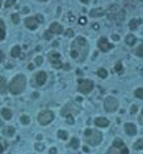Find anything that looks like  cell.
Instances as JSON below:
<instances>
[{
    "mask_svg": "<svg viewBox=\"0 0 143 154\" xmlns=\"http://www.w3.org/2000/svg\"><path fill=\"white\" fill-rule=\"evenodd\" d=\"M88 50H89V46H88V42L84 37H76L75 41L71 45V57L76 61L84 62L85 58L88 56Z\"/></svg>",
    "mask_w": 143,
    "mask_h": 154,
    "instance_id": "cell-1",
    "label": "cell"
},
{
    "mask_svg": "<svg viewBox=\"0 0 143 154\" xmlns=\"http://www.w3.org/2000/svg\"><path fill=\"white\" fill-rule=\"evenodd\" d=\"M25 87H27V78L22 74L16 75V77L11 80V83L8 84V90L12 95H19V94H21L22 91L25 90Z\"/></svg>",
    "mask_w": 143,
    "mask_h": 154,
    "instance_id": "cell-2",
    "label": "cell"
},
{
    "mask_svg": "<svg viewBox=\"0 0 143 154\" xmlns=\"http://www.w3.org/2000/svg\"><path fill=\"white\" fill-rule=\"evenodd\" d=\"M84 141L91 146H96L103 141V134L97 129H87L84 132Z\"/></svg>",
    "mask_w": 143,
    "mask_h": 154,
    "instance_id": "cell-3",
    "label": "cell"
},
{
    "mask_svg": "<svg viewBox=\"0 0 143 154\" xmlns=\"http://www.w3.org/2000/svg\"><path fill=\"white\" fill-rule=\"evenodd\" d=\"M106 154H129V149L126 148L125 142L121 138H116L113 141V145L106 151Z\"/></svg>",
    "mask_w": 143,
    "mask_h": 154,
    "instance_id": "cell-4",
    "label": "cell"
},
{
    "mask_svg": "<svg viewBox=\"0 0 143 154\" xmlns=\"http://www.w3.org/2000/svg\"><path fill=\"white\" fill-rule=\"evenodd\" d=\"M108 17L110 20L117 21V23H121L122 20L125 19V11L119 6L113 4V6H110L108 9Z\"/></svg>",
    "mask_w": 143,
    "mask_h": 154,
    "instance_id": "cell-5",
    "label": "cell"
},
{
    "mask_svg": "<svg viewBox=\"0 0 143 154\" xmlns=\"http://www.w3.org/2000/svg\"><path fill=\"white\" fill-rule=\"evenodd\" d=\"M54 112L53 111H49V109H45V111H41L37 116V120L41 125H47L50 124L51 121L54 120Z\"/></svg>",
    "mask_w": 143,
    "mask_h": 154,
    "instance_id": "cell-6",
    "label": "cell"
},
{
    "mask_svg": "<svg viewBox=\"0 0 143 154\" xmlns=\"http://www.w3.org/2000/svg\"><path fill=\"white\" fill-rule=\"evenodd\" d=\"M95 87V83L89 79H79L77 82V90L82 94H89Z\"/></svg>",
    "mask_w": 143,
    "mask_h": 154,
    "instance_id": "cell-7",
    "label": "cell"
},
{
    "mask_svg": "<svg viewBox=\"0 0 143 154\" xmlns=\"http://www.w3.org/2000/svg\"><path fill=\"white\" fill-rule=\"evenodd\" d=\"M104 107L106 112H116L118 109V100L113 96H108L104 101Z\"/></svg>",
    "mask_w": 143,
    "mask_h": 154,
    "instance_id": "cell-8",
    "label": "cell"
},
{
    "mask_svg": "<svg viewBox=\"0 0 143 154\" xmlns=\"http://www.w3.org/2000/svg\"><path fill=\"white\" fill-rule=\"evenodd\" d=\"M80 112V107L77 105V104H75V103H68V104H66L64 105V108L62 109V116H70V115H74V113H79Z\"/></svg>",
    "mask_w": 143,
    "mask_h": 154,
    "instance_id": "cell-9",
    "label": "cell"
},
{
    "mask_svg": "<svg viewBox=\"0 0 143 154\" xmlns=\"http://www.w3.org/2000/svg\"><path fill=\"white\" fill-rule=\"evenodd\" d=\"M49 61H50V63L53 65V67H55V69H62L63 67V65H62L61 62V54L58 53V51H50L49 53Z\"/></svg>",
    "mask_w": 143,
    "mask_h": 154,
    "instance_id": "cell-10",
    "label": "cell"
},
{
    "mask_svg": "<svg viewBox=\"0 0 143 154\" xmlns=\"http://www.w3.org/2000/svg\"><path fill=\"white\" fill-rule=\"evenodd\" d=\"M97 48L100 49L103 53H106V51H109L110 49H113V45H112L105 37H101L97 42Z\"/></svg>",
    "mask_w": 143,
    "mask_h": 154,
    "instance_id": "cell-11",
    "label": "cell"
},
{
    "mask_svg": "<svg viewBox=\"0 0 143 154\" xmlns=\"http://www.w3.org/2000/svg\"><path fill=\"white\" fill-rule=\"evenodd\" d=\"M47 79V74L45 71H38L37 74L34 75V83L36 86H43Z\"/></svg>",
    "mask_w": 143,
    "mask_h": 154,
    "instance_id": "cell-12",
    "label": "cell"
},
{
    "mask_svg": "<svg viewBox=\"0 0 143 154\" xmlns=\"http://www.w3.org/2000/svg\"><path fill=\"white\" fill-rule=\"evenodd\" d=\"M38 24H40V23L37 21L36 17H27V19H25V27H27L28 29H30V30L37 29Z\"/></svg>",
    "mask_w": 143,
    "mask_h": 154,
    "instance_id": "cell-13",
    "label": "cell"
},
{
    "mask_svg": "<svg viewBox=\"0 0 143 154\" xmlns=\"http://www.w3.org/2000/svg\"><path fill=\"white\" fill-rule=\"evenodd\" d=\"M50 30L53 34H61V33H63L64 30H63V27H62L59 23H53V24L50 25Z\"/></svg>",
    "mask_w": 143,
    "mask_h": 154,
    "instance_id": "cell-14",
    "label": "cell"
},
{
    "mask_svg": "<svg viewBox=\"0 0 143 154\" xmlns=\"http://www.w3.org/2000/svg\"><path fill=\"white\" fill-rule=\"evenodd\" d=\"M123 128H125V132H126L129 136H135L137 134V127H135L133 122H126Z\"/></svg>",
    "mask_w": 143,
    "mask_h": 154,
    "instance_id": "cell-15",
    "label": "cell"
},
{
    "mask_svg": "<svg viewBox=\"0 0 143 154\" xmlns=\"http://www.w3.org/2000/svg\"><path fill=\"white\" fill-rule=\"evenodd\" d=\"M95 124H96V127L106 128V127H109V120L105 119V117H97L95 120Z\"/></svg>",
    "mask_w": 143,
    "mask_h": 154,
    "instance_id": "cell-16",
    "label": "cell"
},
{
    "mask_svg": "<svg viewBox=\"0 0 143 154\" xmlns=\"http://www.w3.org/2000/svg\"><path fill=\"white\" fill-rule=\"evenodd\" d=\"M89 15H91V17H101V16L105 15V12H104V9H101V8H95V9H91Z\"/></svg>",
    "mask_w": 143,
    "mask_h": 154,
    "instance_id": "cell-17",
    "label": "cell"
},
{
    "mask_svg": "<svg viewBox=\"0 0 143 154\" xmlns=\"http://www.w3.org/2000/svg\"><path fill=\"white\" fill-rule=\"evenodd\" d=\"M15 132H16V130H15L13 127H6L3 129V134L6 136V137H13Z\"/></svg>",
    "mask_w": 143,
    "mask_h": 154,
    "instance_id": "cell-18",
    "label": "cell"
},
{
    "mask_svg": "<svg viewBox=\"0 0 143 154\" xmlns=\"http://www.w3.org/2000/svg\"><path fill=\"white\" fill-rule=\"evenodd\" d=\"M68 148L79 149V148H80V141H79V138L72 137V138H71V141H70V143H68Z\"/></svg>",
    "mask_w": 143,
    "mask_h": 154,
    "instance_id": "cell-19",
    "label": "cell"
},
{
    "mask_svg": "<svg viewBox=\"0 0 143 154\" xmlns=\"http://www.w3.org/2000/svg\"><path fill=\"white\" fill-rule=\"evenodd\" d=\"M7 92V80L4 77L0 75V94H6Z\"/></svg>",
    "mask_w": 143,
    "mask_h": 154,
    "instance_id": "cell-20",
    "label": "cell"
},
{
    "mask_svg": "<svg viewBox=\"0 0 143 154\" xmlns=\"http://www.w3.org/2000/svg\"><path fill=\"white\" fill-rule=\"evenodd\" d=\"M1 116L4 120H11L12 119V111L8 108H3L1 109Z\"/></svg>",
    "mask_w": 143,
    "mask_h": 154,
    "instance_id": "cell-21",
    "label": "cell"
},
{
    "mask_svg": "<svg viewBox=\"0 0 143 154\" xmlns=\"http://www.w3.org/2000/svg\"><path fill=\"white\" fill-rule=\"evenodd\" d=\"M4 38H6V24L0 19V41H3Z\"/></svg>",
    "mask_w": 143,
    "mask_h": 154,
    "instance_id": "cell-22",
    "label": "cell"
},
{
    "mask_svg": "<svg viewBox=\"0 0 143 154\" xmlns=\"http://www.w3.org/2000/svg\"><path fill=\"white\" fill-rule=\"evenodd\" d=\"M11 56L13 57V58H17V57H20L21 56V48L20 46H13L12 48V50H11Z\"/></svg>",
    "mask_w": 143,
    "mask_h": 154,
    "instance_id": "cell-23",
    "label": "cell"
},
{
    "mask_svg": "<svg viewBox=\"0 0 143 154\" xmlns=\"http://www.w3.org/2000/svg\"><path fill=\"white\" fill-rule=\"evenodd\" d=\"M139 24H142V20H140V19L135 20V19H134V20H131V21L129 23V28H130L131 30H135V29L138 28V25H139Z\"/></svg>",
    "mask_w": 143,
    "mask_h": 154,
    "instance_id": "cell-24",
    "label": "cell"
},
{
    "mask_svg": "<svg viewBox=\"0 0 143 154\" xmlns=\"http://www.w3.org/2000/svg\"><path fill=\"white\" fill-rule=\"evenodd\" d=\"M125 41H126V44L129 46H133L135 42H137V38H135V36L129 34V36H126V40H125Z\"/></svg>",
    "mask_w": 143,
    "mask_h": 154,
    "instance_id": "cell-25",
    "label": "cell"
},
{
    "mask_svg": "<svg viewBox=\"0 0 143 154\" xmlns=\"http://www.w3.org/2000/svg\"><path fill=\"white\" fill-rule=\"evenodd\" d=\"M134 149L135 150H142L143 149V138H139V140L134 143Z\"/></svg>",
    "mask_w": 143,
    "mask_h": 154,
    "instance_id": "cell-26",
    "label": "cell"
},
{
    "mask_svg": "<svg viewBox=\"0 0 143 154\" xmlns=\"http://www.w3.org/2000/svg\"><path fill=\"white\" fill-rule=\"evenodd\" d=\"M97 75L100 78H103V79H105V78L108 77V71H106L105 69H98L97 70Z\"/></svg>",
    "mask_w": 143,
    "mask_h": 154,
    "instance_id": "cell-27",
    "label": "cell"
},
{
    "mask_svg": "<svg viewBox=\"0 0 143 154\" xmlns=\"http://www.w3.org/2000/svg\"><path fill=\"white\" fill-rule=\"evenodd\" d=\"M58 137L61 138V140H67V138H68V133H67L66 130H58Z\"/></svg>",
    "mask_w": 143,
    "mask_h": 154,
    "instance_id": "cell-28",
    "label": "cell"
},
{
    "mask_svg": "<svg viewBox=\"0 0 143 154\" xmlns=\"http://www.w3.org/2000/svg\"><path fill=\"white\" fill-rule=\"evenodd\" d=\"M134 95L137 96L138 99H142V100H143V88H137L135 92H134Z\"/></svg>",
    "mask_w": 143,
    "mask_h": 154,
    "instance_id": "cell-29",
    "label": "cell"
},
{
    "mask_svg": "<svg viewBox=\"0 0 143 154\" xmlns=\"http://www.w3.org/2000/svg\"><path fill=\"white\" fill-rule=\"evenodd\" d=\"M135 54H137L138 57H140V58H143V44L137 48V50H135Z\"/></svg>",
    "mask_w": 143,
    "mask_h": 154,
    "instance_id": "cell-30",
    "label": "cell"
},
{
    "mask_svg": "<svg viewBox=\"0 0 143 154\" xmlns=\"http://www.w3.org/2000/svg\"><path fill=\"white\" fill-rule=\"evenodd\" d=\"M20 121H21L24 125H28L30 122V119H29V116H27V115H22L21 119H20Z\"/></svg>",
    "mask_w": 143,
    "mask_h": 154,
    "instance_id": "cell-31",
    "label": "cell"
},
{
    "mask_svg": "<svg viewBox=\"0 0 143 154\" xmlns=\"http://www.w3.org/2000/svg\"><path fill=\"white\" fill-rule=\"evenodd\" d=\"M11 19H12V23H13V24H19V23H20V17H19V15H17V13L12 15Z\"/></svg>",
    "mask_w": 143,
    "mask_h": 154,
    "instance_id": "cell-32",
    "label": "cell"
},
{
    "mask_svg": "<svg viewBox=\"0 0 143 154\" xmlns=\"http://www.w3.org/2000/svg\"><path fill=\"white\" fill-rule=\"evenodd\" d=\"M15 3H16V0H7L4 6H6V8H9V7L15 6Z\"/></svg>",
    "mask_w": 143,
    "mask_h": 154,
    "instance_id": "cell-33",
    "label": "cell"
},
{
    "mask_svg": "<svg viewBox=\"0 0 143 154\" xmlns=\"http://www.w3.org/2000/svg\"><path fill=\"white\" fill-rule=\"evenodd\" d=\"M34 62H36V65H37V66H40V65H42V62H43V58H42V57H41V56H38V57H36Z\"/></svg>",
    "mask_w": 143,
    "mask_h": 154,
    "instance_id": "cell-34",
    "label": "cell"
},
{
    "mask_svg": "<svg viewBox=\"0 0 143 154\" xmlns=\"http://www.w3.org/2000/svg\"><path fill=\"white\" fill-rule=\"evenodd\" d=\"M43 37H45V40H51V37H53V33H51L50 30H46L45 34H43Z\"/></svg>",
    "mask_w": 143,
    "mask_h": 154,
    "instance_id": "cell-35",
    "label": "cell"
},
{
    "mask_svg": "<svg viewBox=\"0 0 143 154\" xmlns=\"http://www.w3.org/2000/svg\"><path fill=\"white\" fill-rule=\"evenodd\" d=\"M34 148H36V150H38V151H42L43 149H45V145H42V143H36L34 145Z\"/></svg>",
    "mask_w": 143,
    "mask_h": 154,
    "instance_id": "cell-36",
    "label": "cell"
},
{
    "mask_svg": "<svg viewBox=\"0 0 143 154\" xmlns=\"http://www.w3.org/2000/svg\"><path fill=\"white\" fill-rule=\"evenodd\" d=\"M64 36H66V37H74V30H72V29H67L66 32H64Z\"/></svg>",
    "mask_w": 143,
    "mask_h": 154,
    "instance_id": "cell-37",
    "label": "cell"
},
{
    "mask_svg": "<svg viewBox=\"0 0 143 154\" xmlns=\"http://www.w3.org/2000/svg\"><path fill=\"white\" fill-rule=\"evenodd\" d=\"M114 70H116V71H118V72H122V63H121V62H118V63L116 65Z\"/></svg>",
    "mask_w": 143,
    "mask_h": 154,
    "instance_id": "cell-38",
    "label": "cell"
},
{
    "mask_svg": "<svg viewBox=\"0 0 143 154\" xmlns=\"http://www.w3.org/2000/svg\"><path fill=\"white\" fill-rule=\"evenodd\" d=\"M77 21H79V24H80V25H85V24H87V19H85L84 16L80 17V19L77 20Z\"/></svg>",
    "mask_w": 143,
    "mask_h": 154,
    "instance_id": "cell-39",
    "label": "cell"
},
{
    "mask_svg": "<svg viewBox=\"0 0 143 154\" xmlns=\"http://www.w3.org/2000/svg\"><path fill=\"white\" fill-rule=\"evenodd\" d=\"M137 111H138V107L137 105H131V108H130V113L134 115V113H137Z\"/></svg>",
    "mask_w": 143,
    "mask_h": 154,
    "instance_id": "cell-40",
    "label": "cell"
},
{
    "mask_svg": "<svg viewBox=\"0 0 143 154\" xmlns=\"http://www.w3.org/2000/svg\"><path fill=\"white\" fill-rule=\"evenodd\" d=\"M67 122H68V124H74V122H75V120H74V117H72L71 116V115H70V116H67Z\"/></svg>",
    "mask_w": 143,
    "mask_h": 154,
    "instance_id": "cell-41",
    "label": "cell"
},
{
    "mask_svg": "<svg viewBox=\"0 0 143 154\" xmlns=\"http://www.w3.org/2000/svg\"><path fill=\"white\" fill-rule=\"evenodd\" d=\"M4 150H6V143H3L1 141H0V154L4 153Z\"/></svg>",
    "mask_w": 143,
    "mask_h": 154,
    "instance_id": "cell-42",
    "label": "cell"
},
{
    "mask_svg": "<svg viewBox=\"0 0 143 154\" xmlns=\"http://www.w3.org/2000/svg\"><path fill=\"white\" fill-rule=\"evenodd\" d=\"M36 19H37L38 23H43V17L41 16V15H37V16H36Z\"/></svg>",
    "mask_w": 143,
    "mask_h": 154,
    "instance_id": "cell-43",
    "label": "cell"
},
{
    "mask_svg": "<svg viewBox=\"0 0 143 154\" xmlns=\"http://www.w3.org/2000/svg\"><path fill=\"white\" fill-rule=\"evenodd\" d=\"M4 59H6V56H4V53L1 50H0V62H3Z\"/></svg>",
    "mask_w": 143,
    "mask_h": 154,
    "instance_id": "cell-44",
    "label": "cell"
},
{
    "mask_svg": "<svg viewBox=\"0 0 143 154\" xmlns=\"http://www.w3.org/2000/svg\"><path fill=\"white\" fill-rule=\"evenodd\" d=\"M139 124L143 125V109H142V112H140V116H139Z\"/></svg>",
    "mask_w": 143,
    "mask_h": 154,
    "instance_id": "cell-45",
    "label": "cell"
},
{
    "mask_svg": "<svg viewBox=\"0 0 143 154\" xmlns=\"http://www.w3.org/2000/svg\"><path fill=\"white\" fill-rule=\"evenodd\" d=\"M112 38H113L114 41H118L119 40V36L118 34H113V36H112Z\"/></svg>",
    "mask_w": 143,
    "mask_h": 154,
    "instance_id": "cell-46",
    "label": "cell"
},
{
    "mask_svg": "<svg viewBox=\"0 0 143 154\" xmlns=\"http://www.w3.org/2000/svg\"><path fill=\"white\" fill-rule=\"evenodd\" d=\"M49 153H50V154H57V149H55V148H51Z\"/></svg>",
    "mask_w": 143,
    "mask_h": 154,
    "instance_id": "cell-47",
    "label": "cell"
},
{
    "mask_svg": "<svg viewBox=\"0 0 143 154\" xmlns=\"http://www.w3.org/2000/svg\"><path fill=\"white\" fill-rule=\"evenodd\" d=\"M22 12H24V13H28V12H29V8H27V7H25V8L22 9Z\"/></svg>",
    "mask_w": 143,
    "mask_h": 154,
    "instance_id": "cell-48",
    "label": "cell"
},
{
    "mask_svg": "<svg viewBox=\"0 0 143 154\" xmlns=\"http://www.w3.org/2000/svg\"><path fill=\"white\" fill-rule=\"evenodd\" d=\"M38 96H40V94H38V92H34V94H33V98H38Z\"/></svg>",
    "mask_w": 143,
    "mask_h": 154,
    "instance_id": "cell-49",
    "label": "cell"
},
{
    "mask_svg": "<svg viewBox=\"0 0 143 154\" xmlns=\"http://www.w3.org/2000/svg\"><path fill=\"white\" fill-rule=\"evenodd\" d=\"M28 69H29V70H33V69H34V65H29V66H28Z\"/></svg>",
    "mask_w": 143,
    "mask_h": 154,
    "instance_id": "cell-50",
    "label": "cell"
},
{
    "mask_svg": "<svg viewBox=\"0 0 143 154\" xmlns=\"http://www.w3.org/2000/svg\"><path fill=\"white\" fill-rule=\"evenodd\" d=\"M83 150H84V151H85V153H88V151H89V149H88V148H87V146H84V148H83Z\"/></svg>",
    "mask_w": 143,
    "mask_h": 154,
    "instance_id": "cell-51",
    "label": "cell"
},
{
    "mask_svg": "<svg viewBox=\"0 0 143 154\" xmlns=\"http://www.w3.org/2000/svg\"><path fill=\"white\" fill-rule=\"evenodd\" d=\"M93 29L97 30V29H98V24H93Z\"/></svg>",
    "mask_w": 143,
    "mask_h": 154,
    "instance_id": "cell-52",
    "label": "cell"
},
{
    "mask_svg": "<svg viewBox=\"0 0 143 154\" xmlns=\"http://www.w3.org/2000/svg\"><path fill=\"white\" fill-rule=\"evenodd\" d=\"M63 69H66V70H68V69H70V65H63Z\"/></svg>",
    "mask_w": 143,
    "mask_h": 154,
    "instance_id": "cell-53",
    "label": "cell"
},
{
    "mask_svg": "<svg viewBox=\"0 0 143 154\" xmlns=\"http://www.w3.org/2000/svg\"><path fill=\"white\" fill-rule=\"evenodd\" d=\"M80 1H82L83 4H88V1H89V0H80Z\"/></svg>",
    "mask_w": 143,
    "mask_h": 154,
    "instance_id": "cell-54",
    "label": "cell"
},
{
    "mask_svg": "<svg viewBox=\"0 0 143 154\" xmlns=\"http://www.w3.org/2000/svg\"><path fill=\"white\" fill-rule=\"evenodd\" d=\"M40 1H47V0H40Z\"/></svg>",
    "mask_w": 143,
    "mask_h": 154,
    "instance_id": "cell-55",
    "label": "cell"
},
{
    "mask_svg": "<svg viewBox=\"0 0 143 154\" xmlns=\"http://www.w3.org/2000/svg\"><path fill=\"white\" fill-rule=\"evenodd\" d=\"M0 7H1V0H0Z\"/></svg>",
    "mask_w": 143,
    "mask_h": 154,
    "instance_id": "cell-56",
    "label": "cell"
},
{
    "mask_svg": "<svg viewBox=\"0 0 143 154\" xmlns=\"http://www.w3.org/2000/svg\"><path fill=\"white\" fill-rule=\"evenodd\" d=\"M142 1H143V0H142Z\"/></svg>",
    "mask_w": 143,
    "mask_h": 154,
    "instance_id": "cell-57",
    "label": "cell"
}]
</instances>
